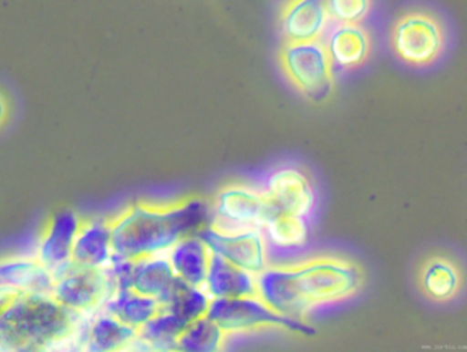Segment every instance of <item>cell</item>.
I'll return each mask as SVG.
<instances>
[{
	"mask_svg": "<svg viewBox=\"0 0 467 352\" xmlns=\"http://www.w3.org/2000/svg\"><path fill=\"white\" fill-rule=\"evenodd\" d=\"M363 281L359 264L321 255L297 264H269L256 275V288L270 308L300 321L314 308L351 299L362 288Z\"/></svg>",
	"mask_w": 467,
	"mask_h": 352,
	"instance_id": "obj_1",
	"label": "cell"
},
{
	"mask_svg": "<svg viewBox=\"0 0 467 352\" xmlns=\"http://www.w3.org/2000/svg\"><path fill=\"white\" fill-rule=\"evenodd\" d=\"M207 217L206 204L196 199L132 204L110 220L113 253L130 259L168 253L182 237L196 233Z\"/></svg>",
	"mask_w": 467,
	"mask_h": 352,
	"instance_id": "obj_2",
	"label": "cell"
},
{
	"mask_svg": "<svg viewBox=\"0 0 467 352\" xmlns=\"http://www.w3.org/2000/svg\"><path fill=\"white\" fill-rule=\"evenodd\" d=\"M81 314L59 305L51 295L0 286V349L36 351L75 333Z\"/></svg>",
	"mask_w": 467,
	"mask_h": 352,
	"instance_id": "obj_3",
	"label": "cell"
},
{
	"mask_svg": "<svg viewBox=\"0 0 467 352\" xmlns=\"http://www.w3.org/2000/svg\"><path fill=\"white\" fill-rule=\"evenodd\" d=\"M389 45L401 64L414 69L433 67L450 45V29L442 16L433 9L412 6L393 21Z\"/></svg>",
	"mask_w": 467,
	"mask_h": 352,
	"instance_id": "obj_4",
	"label": "cell"
},
{
	"mask_svg": "<svg viewBox=\"0 0 467 352\" xmlns=\"http://www.w3.org/2000/svg\"><path fill=\"white\" fill-rule=\"evenodd\" d=\"M281 72L311 102H322L335 88V69L322 39L283 42L277 54Z\"/></svg>",
	"mask_w": 467,
	"mask_h": 352,
	"instance_id": "obj_5",
	"label": "cell"
},
{
	"mask_svg": "<svg viewBox=\"0 0 467 352\" xmlns=\"http://www.w3.org/2000/svg\"><path fill=\"white\" fill-rule=\"evenodd\" d=\"M206 316L214 321L226 336L270 327L311 332L296 319L270 308L259 296L214 297L210 302Z\"/></svg>",
	"mask_w": 467,
	"mask_h": 352,
	"instance_id": "obj_6",
	"label": "cell"
},
{
	"mask_svg": "<svg viewBox=\"0 0 467 352\" xmlns=\"http://www.w3.org/2000/svg\"><path fill=\"white\" fill-rule=\"evenodd\" d=\"M272 207L258 187L226 185L215 196L209 226L226 234L261 229Z\"/></svg>",
	"mask_w": 467,
	"mask_h": 352,
	"instance_id": "obj_7",
	"label": "cell"
},
{
	"mask_svg": "<svg viewBox=\"0 0 467 352\" xmlns=\"http://www.w3.org/2000/svg\"><path fill=\"white\" fill-rule=\"evenodd\" d=\"M51 274L54 277L51 296L76 313H89L99 308L109 296L102 269L80 266L70 259L51 270Z\"/></svg>",
	"mask_w": 467,
	"mask_h": 352,
	"instance_id": "obj_8",
	"label": "cell"
},
{
	"mask_svg": "<svg viewBox=\"0 0 467 352\" xmlns=\"http://www.w3.org/2000/svg\"><path fill=\"white\" fill-rule=\"evenodd\" d=\"M259 191L275 209L313 218L317 193L313 180L296 165H281L267 171Z\"/></svg>",
	"mask_w": 467,
	"mask_h": 352,
	"instance_id": "obj_9",
	"label": "cell"
},
{
	"mask_svg": "<svg viewBox=\"0 0 467 352\" xmlns=\"http://www.w3.org/2000/svg\"><path fill=\"white\" fill-rule=\"evenodd\" d=\"M195 234L213 253L253 274L258 275L269 267V250L261 229L226 234L203 225Z\"/></svg>",
	"mask_w": 467,
	"mask_h": 352,
	"instance_id": "obj_10",
	"label": "cell"
},
{
	"mask_svg": "<svg viewBox=\"0 0 467 352\" xmlns=\"http://www.w3.org/2000/svg\"><path fill=\"white\" fill-rule=\"evenodd\" d=\"M322 42L333 69L341 72L365 67L373 53V35L366 24L329 23Z\"/></svg>",
	"mask_w": 467,
	"mask_h": 352,
	"instance_id": "obj_11",
	"label": "cell"
},
{
	"mask_svg": "<svg viewBox=\"0 0 467 352\" xmlns=\"http://www.w3.org/2000/svg\"><path fill=\"white\" fill-rule=\"evenodd\" d=\"M329 23L327 0H283L277 13L283 42L322 39Z\"/></svg>",
	"mask_w": 467,
	"mask_h": 352,
	"instance_id": "obj_12",
	"label": "cell"
},
{
	"mask_svg": "<svg viewBox=\"0 0 467 352\" xmlns=\"http://www.w3.org/2000/svg\"><path fill=\"white\" fill-rule=\"evenodd\" d=\"M267 250L280 254L299 253L311 242V220L272 207L261 226Z\"/></svg>",
	"mask_w": 467,
	"mask_h": 352,
	"instance_id": "obj_13",
	"label": "cell"
},
{
	"mask_svg": "<svg viewBox=\"0 0 467 352\" xmlns=\"http://www.w3.org/2000/svg\"><path fill=\"white\" fill-rule=\"evenodd\" d=\"M80 223V215L73 210H62L48 221L37 247L36 259L50 272L72 258L73 243Z\"/></svg>",
	"mask_w": 467,
	"mask_h": 352,
	"instance_id": "obj_14",
	"label": "cell"
},
{
	"mask_svg": "<svg viewBox=\"0 0 467 352\" xmlns=\"http://www.w3.org/2000/svg\"><path fill=\"white\" fill-rule=\"evenodd\" d=\"M417 283L426 299L434 303H448L461 294L463 275L453 259L433 255L420 264Z\"/></svg>",
	"mask_w": 467,
	"mask_h": 352,
	"instance_id": "obj_15",
	"label": "cell"
},
{
	"mask_svg": "<svg viewBox=\"0 0 467 352\" xmlns=\"http://www.w3.org/2000/svg\"><path fill=\"white\" fill-rule=\"evenodd\" d=\"M202 288L214 297L258 296L256 275L218 254H210L209 267Z\"/></svg>",
	"mask_w": 467,
	"mask_h": 352,
	"instance_id": "obj_16",
	"label": "cell"
},
{
	"mask_svg": "<svg viewBox=\"0 0 467 352\" xmlns=\"http://www.w3.org/2000/svg\"><path fill=\"white\" fill-rule=\"evenodd\" d=\"M113 255L110 220L87 218L80 228L72 248V261L80 266L102 269Z\"/></svg>",
	"mask_w": 467,
	"mask_h": 352,
	"instance_id": "obj_17",
	"label": "cell"
},
{
	"mask_svg": "<svg viewBox=\"0 0 467 352\" xmlns=\"http://www.w3.org/2000/svg\"><path fill=\"white\" fill-rule=\"evenodd\" d=\"M177 280L179 277L174 274L166 253L136 259L133 291L154 297L161 303V305L168 302Z\"/></svg>",
	"mask_w": 467,
	"mask_h": 352,
	"instance_id": "obj_18",
	"label": "cell"
},
{
	"mask_svg": "<svg viewBox=\"0 0 467 352\" xmlns=\"http://www.w3.org/2000/svg\"><path fill=\"white\" fill-rule=\"evenodd\" d=\"M212 250L195 233L182 237L166 253L177 277L192 286L203 285Z\"/></svg>",
	"mask_w": 467,
	"mask_h": 352,
	"instance_id": "obj_19",
	"label": "cell"
},
{
	"mask_svg": "<svg viewBox=\"0 0 467 352\" xmlns=\"http://www.w3.org/2000/svg\"><path fill=\"white\" fill-rule=\"evenodd\" d=\"M161 308L162 305L154 297L139 294L133 289H122L109 295L98 310L110 314L125 325L139 329L155 314L160 313Z\"/></svg>",
	"mask_w": 467,
	"mask_h": 352,
	"instance_id": "obj_20",
	"label": "cell"
},
{
	"mask_svg": "<svg viewBox=\"0 0 467 352\" xmlns=\"http://www.w3.org/2000/svg\"><path fill=\"white\" fill-rule=\"evenodd\" d=\"M138 338V329L99 311L84 333L87 349L89 351H119L132 346Z\"/></svg>",
	"mask_w": 467,
	"mask_h": 352,
	"instance_id": "obj_21",
	"label": "cell"
},
{
	"mask_svg": "<svg viewBox=\"0 0 467 352\" xmlns=\"http://www.w3.org/2000/svg\"><path fill=\"white\" fill-rule=\"evenodd\" d=\"M0 284L51 295L54 277L37 259H6L0 262Z\"/></svg>",
	"mask_w": 467,
	"mask_h": 352,
	"instance_id": "obj_22",
	"label": "cell"
},
{
	"mask_svg": "<svg viewBox=\"0 0 467 352\" xmlns=\"http://www.w3.org/2000/svg\"><path fill=\"white\" fill-rule=\"evenodd\" d=\"M187 322L171 311L161 308L138 329L136 341L151 349H177V338L187 327Z\"/></svg>",
	"mask_w": 467,
	"mask_h": 352,
	"instance_id": "obj_23",
	"label": "cell"
},
{
	"mask_svg": "<svg viewBox=\"0 0 467 352\" xmlns=\"http://www.w3.org/2000/svg\"><path fill=\"white\" fill-rule=\"evenodd\" d=\"M212 297L203 288L184 283L182 278L177 280L168 302L162 305L163 310L176 314L187 324L206 316Z\"/></svg>",
	"mask_w": 467,
	"mask_h": 352,
	"instance_id": "obj_24",
	"label": "cell"
},
{
	"mask_svg": "<svg viewBox=\"0 0 467 352\" xmlns=\"http://www.w3.org/2000/svg\"><path fill=\"white\" fill-rule=\"evenodd\" d=\"M226 333L206 316L190 322L177 338L182 351L213 352L223 349Z\"/></svg>",
	"mask_w": 467,
	"mask_h": 352,
	"instance_id": "obj_25",
	"label": "cell"
},
{
	"mask_svg": "<svg viewBox=\"0 0 467 352\" xmlns=\"http://www.w3.org/2000/svg\"><path fill=\"white\" fill-rule=\"evenodd\" d=\"M374 6L376 0H327L330 23L366 24Z\"/></svg>",
	"mask_w": 467,
	"mask_h": 352,
	"instance_id": "obj_26",
	"label": "cell"
},
{
	"mask_svg": "<svg viewBox=\"0 0 467 352\" xmlns=\"http://www.w3.org/2000/svg\"><path fill=\"white\" fill-rule=\"evenodd\" d=\"M136 259L125 258L113 253L110 261L102 267L108 284L109 295L122 289H132Z\"/></svg>",
	"mask_w": 467,
	"mask_h": 352,
	"instance_id": "obj_27",
	"label": "cell"
},
{
	"mask_svg": "<svg viewBox=\"0 0 467 352\" xmlns=\"http://www.w3.org/2000/svg\"><path fill=\"white\" fill-rule=\"evenodd\" d=\"M2 113H4V106H2V102H0V119H2Z\"/></svg>",
	"mask_w": 467,
	"mask_h": 352,
	"instance_id": "obj_28",
	"label": "cell"
},
{
	"mask_svg": "<svg viewBox=\"0 0 467 352\" xmlns=\"http://www.w3.org/2000/svg\"><path fill=\"white\" fill-rule=\"evenodd\" d=\"M0 286H2V284H0Z\"/></svg>",
	"mask_w": 467,
	"mask_h": 352,
	"instance_id": "obj_29",
	"label": "cell"
}]
</instances>
